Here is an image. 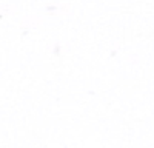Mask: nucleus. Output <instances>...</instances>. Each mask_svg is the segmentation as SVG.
<instances>
[]
</instances>
